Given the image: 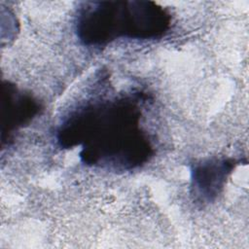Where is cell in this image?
<instances>
[{
    "instance_id": "4",
    "label": "cell",
    "mask_w": 249,
    "mask_h": 249,
    "mask_svg": "<svg viewBox=\"0 0 249 249\" xmlns=\"http://www.w3.org/2000/svg\"><path fill=\"white\" fill-rule=\"evenodd\" d=\"M2 147L10 144L16 131L27 125L41 111L40 102L15 84L3 81L1 91Z\"/></svg>"
},
{
    "instance_id": "3",
    "label": "cell",
    "mask_w": 249,
    "mask_h": 249,
    "mask_svg": "<svg viewBox=\"0 0 249 249\" xmlns=\"http://www.w3.org/2000/svg\"><path fill=\"white\" fill-rule=\"evenodd\" d=\"M241 161L242 160L231 157H213L193 163L190 187L195 201L200 204L214 202Z\"/></svg>"
},
{
    "instance_id": "2",
    "label": "cell",
    "mask_w": 249,
    "mask_h": 249,
    "mask_svg": "<svg viewBox=\"0 0 249 249\" xmlns=\"http://www.w3.org/2000/svg\"><path fill=\"white\" fill-rule=\"evenodd\" d=\"M171 24V14L154 1H89L78 10L75 32L84 46L101 48L120 39H160Z\"/></svg>"
},
{
    "instance_id": "1",
    "label": "cell",
    "mask_w": 249,
    "mask_h": 249,
    "mask_svg": "<svg viewBox=\"0 0 249 249\" xmlns=\"http://www.w3.org/2000/svg\"><path fill=\"white\" fill-rule=\"evenodd\" d=\"M141 92L79 106L60 124L56 139L62 149L82 146L87 165L131 170L147 163L155 154L149 134L142 128Z\"/></svg>"
}]
</instances>
